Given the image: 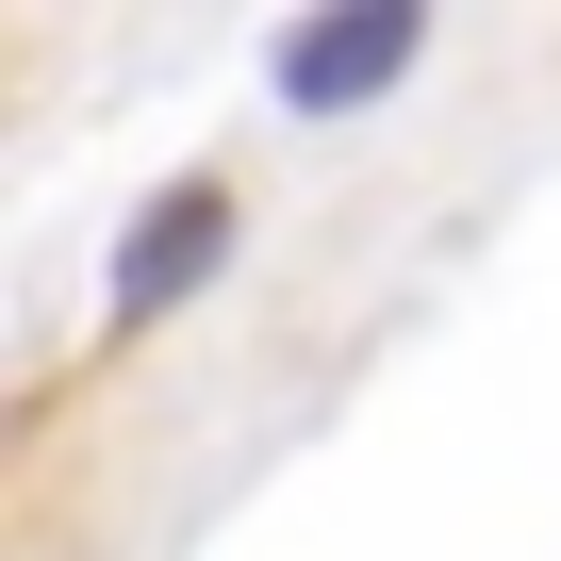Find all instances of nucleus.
<instances>
[{
	"instance_id": "f257e3e1",
	"label": "nucleus",
	"mask_w": 561,
	"mask_h": 561,
	"mask_svg": "<svg viewBox=\"0 0 561 561\" xmlns=\"http://www.w3.org/2000/svg\"><path fill=\"white\" fill-rule=\"evenodd\" d=\"M413 0H347V18H314V34H280V100L298 116H347V100H380L397 67H413Z\"/></svg>"
},
{
	"instance_id": "f03ea898",
	"label": "nucleus",
	"mask_w": 561,
	"mask_h": 561,
	"mask_svg": "<svg viewBox=\"0 0 561 561\" xmlns=\"http://www.w3.org/2000/svg\"><path fill=\"white\" fill-rule=\"evenodd\" d=\"M215 248H231V198H215V182H165V198H149V231L116 248V314H165Z\"/></svg>"
}]
</instances>
